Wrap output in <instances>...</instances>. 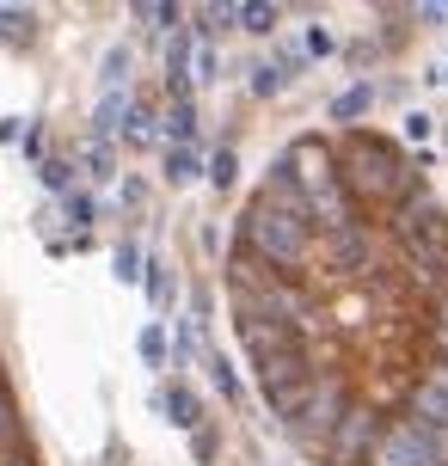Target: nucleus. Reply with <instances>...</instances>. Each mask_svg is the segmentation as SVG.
<instances>
[{
	"mask_svg": "<svg viewBox=\"0 0 448 466\" xmlns=\"http://www.w3.org/2000/svg\"><path fill=\"white\" fill-rule=\"evenodd\" d=\"M0 466H44V448H37V430L25 418V399L6 356H0Z\"/></svg>",
	"mask_w": 448,
	"mask_h": 466,
	"instance_id": "nucleus-2",
	"label": "nucleus"
},
{
	"mask_svg": "<svg viewBox=\"0 0 448 466\" xmlns=\"http://www.w3.org/2000/svg\"><path fill=\"white\" fill-rule=\"evenodd\" d=\"M228 319L307 466H448V203L424 154L283 141L228 233Z\"/></svg>",
	"mask_w": 448,
	"mask_h": 466,
	"instance_id": "nucleus-1",
	"label": "nucleus"
},
{
	"mask_svg": "<svg viewBox=\"0 0 448 466\" xmlns=\"http://www.w3.org/2000/svg\"><path fill=\"white\" fill-rule=\"evenodd\" d=\"M277 19V13H270V6H246V25H252V31H264V25Z\"/></svg>",
	"mask_w": 448,
	"mask_h": 466,
	"instance_id": "nucleus-3",
	"label": "nucleus"
}]
</instances>
